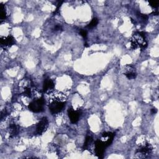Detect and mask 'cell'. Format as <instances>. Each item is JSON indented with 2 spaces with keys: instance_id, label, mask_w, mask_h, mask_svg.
Instances as JSON below:
<instances>
[{
  "instance_id": "2e32d148",
  "label": "cell",
  "mask_w": 159,
  "mask_h": 159,
  "mask_svg": "<svg viewBox=\"0 0 159 159\" xmlns=\"http://www.w3.org/2000/svg\"><path fill=\"white\" fill-rule=\"evenodd\" d=\"M150 4V6L153 7H157L158 6V2H155V1H149L148 2Z\"/></svg>"
},
{
  "instance_id": "4fadbf2b",
  "label": "cell",
  "mask_w": 159,
  "mask_h": 159,
  "mask_svg": "<svg viewBox=\"0 0 159 159\" xmlns=\"http://www.w3.org/2000/svg\"><path fill=\"white\" fill-rule=\"evenodd\" d=\"M92 142H93V139L90 136H87L85 139L84 145H83V149L86 150V149L88 148V147H89V145H91Z\"/></svg>"
},
{
  "instance_id": "d6986e66",
  "label": "cell",
  "mask_w": 159,
  "mask_h": 159,
  "mask_svg": "<svg viewBox=\"0 0 159 159\" xmlns=\"http://www.w3.org/2000/svg\"><path fill=\"white\" fill-rule=\"evenodd\" d=\"M157 109H152V110H151V112H152V114H155L156 112H157Z\"/></svg>"
},
{
  "instance_id": "3957f363",
  "label": "cell",
  "mask_w": 159,
  "mask_h": 159,
  "mask_svg": "<svg viewBox=\"0 0 159 159\" xmlns=\"http://www.w3.org/2000/svg\"><path fill=\"white\" fill-rule=\"evenodd\" d=\"M152 150V147L148 143L145 144L143 146H141L137 149L136 152V155L139 158H145L150 155Z\"/></svg>"
},
{
  "instance_id": "ac0fdd59",
  "label": "cell",
  "mask_w": 159,
  "mask_h": 159,
  "mask_svg": "<svg viewBox=\"0 0 159 159\" xmlns=\"http://www.w3.org/2000/svg\"><path fill=\"white\" fill-rule=\"evenodd\" d=\"M61 29V27L60 25H57L55 27V30H59Z\"/></svg>"
},
{
  "instance_id": "5b68a950",
  "label": "cell",
  "mask_w": 159,
  "mask_h": 159,
  "mask_svg": "<svg viewBox=\"0 0 159 159\" xmlns=\"http://www.w3.org/2000/svg\"><path fill=\"white\" fill-rule=\"evenodd\" d=\"M65 102L60 101H53L49 105V110L52 114H55L60 112L65 106Z\"/></svg>"
},
{
  "instance_id": "ba28073f",
  "label": "cell",
  "mask_w": 159,
  "mask_h": 159,
  "mask_svg": "<svg viewBox=\"0 0 159 159\" xmlns=\"http://www.w3.org/2000/svg\"><path fill=\"white\" fill-rule=\"evenodd\" d=\"M48 126V121L47 117H43L38 123L37 125L36 131L39 135L43 134L47 129Z\"/></svg>"
},
{
  "instance_id": "7a4b0ae2",
  "label": "cell",
  "mask_w": 159,
  "mask_h": 159,
  "mask_svg": "<svg viewBox=\"0 0 159 159\" xmlns=\"http://www.w3.org/2000/svg\"><path fill=\"white\" fill-rule=\"evenodd\" d=\"M44 104L45 99L43 98H40L31 102L28 106V107L30 111L34 112H39L43 110Z\"/></svg>"
},
{
  "instance_id": "8fae6325",
  "label": "cell",
  "mask_w": 159,
  "mask_h": 159,
  "mask_svg": "<svg viewBox=\"0 0 159 159\" xmlns=\"http://www.w3.org/2000/svg\"><path fill=\"white\" fill-rule=\"evenodd\" d=\"M54 88V83L53 81L49 78L45 79L43 82V91H47L49 89H52Z\"/></svg>"
},
{
  "instance_id": "e0dca14e",
  "label": "cell",
  "mask_w": 159,
  "mask_h": 159,
  "mask_svg": "<svg viewBox=\"0 0 159 159\" xmlns=\"http://www.w3.org/2000/svg\"><path fill=\"white\" fill-rule=\"evenodd\" d=\"M80 34L81 35L82 37H83L84 38H86V36H87V32L84 30H83V29H81L80 30Z\"/></svg>"
},
{
  "instance_id": "52a82bcc",
  "label": "cell",
  "mask_w": 159,
  "mask_h": 159,
  "mask_svg": "<svg viewBox=\"0 0 159 159\" xmlns=\"http://www.w3.org/2000/svg\"><path fill=\"white\" fill-rule=\"evenodd\" d=\"M124 74L126 78L129 80H132L135 78L137 76V73L135 68L132 65H126L124 69Z\"/></svg>"
},
{
  "instance_id": "5bb4252c",
  "label": "cell",
  "mask_w": 159,
  "mask_h": 159,
  "mask_svg": "<svg viewBox=\"0 0 159 159\" xmlns=\"http://www.w3.org/2000/svg\"><path fill=\"white\" fill-rule=\"evenodd\" d=\"M0 9H1V20H3L6 18V12L5 11L4 6L2 4H0Z\"/></svg>"
},
{
  "instance_id": "9a60e30c",
  "label": "cell",
  "mask_w": 159,
  "mask_h": 159,
  "mask_svg": "<svg viewBox=\"0 0 159 159\" xmlns=\"http://www.w3.org/2000/svg\"><path fill=\"white\" fill-rule=\"evenodd\" d=\"M98 24V19L97 18H93L91 20V21L88 24L87 27L89 29H93L94 27H96Z\"/></svg>"
},
{
  "instance_id": "9c48e42d",
  "label": "cell",
  "mask_w": 159,
  "mask_h": 159,
  "mask_svg": "<svg viewBox=\"0 0 159 159\" xmlns=\"http://www.w3.org/2000/svg\"><path fill=\"white\" fill-rule=\"evenodd\" d=\"M68 116L70 119V121L75 124L78 122L80 116V112L79 111H75L72 108H69L68 111Z\"/></svg>"
},
{
  "instance_id": "6da1fadb",
  "label": "cell",
  "mask_w": 159,
  "mask_h": 159,
  "mask_svg": "<svg viewBox=\"0 0 159 159\" xmlns=\"http://www.w3.org/2000/svg\"><path fill=\"white\" fill-rule=\"evenodd\" d=\"M130 42L132 49L140 48L141 50H144L147 46V42L145 34L143 32L135 33L131 39Z\"/></svg>"
},
{
  "instance_id": "8992f818",
  "label": "cell",
  "mask_w": 159,
  "mask_h": 159,
  "mask_svg": "<svg viewBox=\"0 0 159 159\" xmlns=\"http://www.w3.org/2000/svg\"><path fill=\"white\" fill-rule=\"evenodd\" d=\"M1 46L4 48H6L11 47L15 43V40L14 37L11 35H8L7 37H2L0 40Z\"/></svg>"
},
{
  "instance_id": "30bf717a",
  "label": "cell",
  "mask_w": 159,
  "mask_h": 159,
  "mask_svg": "<svg viewBox=\"0 0 159 159\" xmlns=\"http://www.w3.org/2000/svg\"><path fill=\"white\" fill-rule=\"evenodd\" d=\"M114 134L112 132H104L102 135L101 140L105 143L106 146L110 145L113 140Z\"/></svg>"
},
{
  "instance_id": "7c38bea8",
  "label": "cell",
  "mask_w": 159,
  "mask_h": 159,
  "mask_svg": "<svg viewBox=\"0 0 159 159\" xmlns=\"http://www.w3.org/2000/svg\"><path fill=\"white\" fill-rule=\"evenodd\" d=\"M18 133V127L14 124H11L9 125V137H14Z\"/></svg>"
},
{
  "instance_id": "277c9868",
  "label": "cell",
  "mask_w": 159,
  "mask_h": 159,
  "mask_svg": "<svg viewBox=\"0 0 159 159\" xmlns=\"http://www.w3.org/2000/svg\"><path fill=\"white\" fill-rule=\"evenodd\" d=\"M106 147V146L105 143L101 140H98L95 142V143H94L95 153L98 158H103V154L104 153Z\"/></svg>"
}]
</instances>
